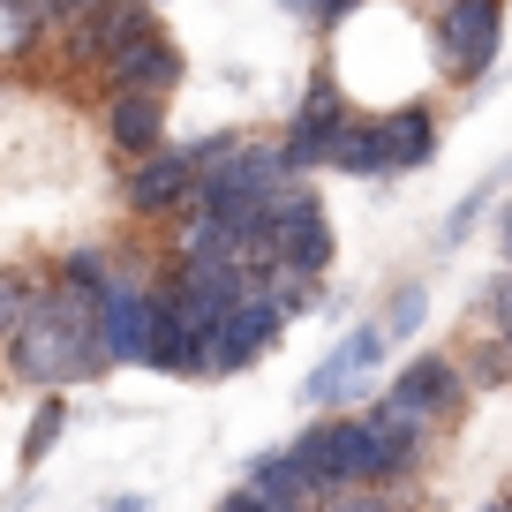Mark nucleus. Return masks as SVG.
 <instances>
[{
    "instance_id": "obj_1",
    "label": "nucleus",
    "mask_w": 512,
    "mask_h": 512,
    "mask_svg": "<svg viewBox=\"0 0 512 512\" xmlns=\"http://www.w3.org/2000/svg\"><path fill=\"white\" fill-rule=\"evenodd\" d=\"M437 430H422L415 415L384 400H362V407H339V415H317L294 452L309 460V475L324 482V497L339 490H392V482H415L422 460H430Z\"/></svg>"
},
{
    "instance_id": "obj_2",
    "label": "nucleus",
    "mask_w": 512,
    "mask_h": 512,
    "mask_svg": "<svg viewBox=\"0 0 512 512\" xmlns=\"http://www.w3.org/2000/svg\"><path fill=\"white\" fill-rule=\"evenodd\" d=\"M0 354H8V377L23 392H76V384L106 377V354H98V332H91V302L53 287V279L31 287V309H23L16 332L0 339Z\"/></svg>"
},
{
    "instance_id": "obj_3",
    "label": "nucleus",
    "mask_w": 512,
    "mask_h": 512,
    "mask_svg": "<svg viewBox=\"0 0 512 512\" xmlns=\"http://www.w3.org/2000/svg\"><path fill=\"white\" fill-rule=\"evenodd\" d=\"M339 256V234L324 219V196L302 181H287L279 196H264V241H256V264L272 272H294V279H324Z\"/></svg>"
},
{
    "instance_id": "obj_4",
    "label": "nucleus",
    "mask_w": 512,
    "mask_h": 512,
    "mask_svg": "<svg viewBox=\"0 0 512 512\" xmlns=\"http://www.w3.org/2000/svg\"><path fill=\"white\" fill-rule=\"evenodd\" d=\"M384 362H392V339H384V324H377V317H354L347 332H339L332 347L309 362V377H302V407H309V415H339V407L377 400Z\"/></svg>"
},
{
    "instance_id": "obj_5",
    "label": "nucleus",
    "mask_w": 512,
    "mask_h": 512,
    "mask_svg": "<svg viewBox=\"0 0 512 512\" xmlns=\"http://www.w3.org/2000/svg\"><path fill=\"white\" fill-rule=\"evenodd\" d=\"M151 287H159V272H151L144 256H113V279L106 294L91 302V332H98V354H106V369H144V347H151Z\"/></svg>"
},
{
    "instance_id": "obj_6",
    "label": "nucleus",
    "mask_w": 512,
    "mask_h": 512,
    "mask_svg": "<svg viewBox=\"0 0 512 512\" xmlns=\"http://www.w3.org/2000/svg\"><path fill=\"white\" fill-rule=\"evenodd\" d=\"M287 339V317H279V302L264 287H249L234 309H226L219 324L204 332V354H196V377H241V369H256L264 354Z\"/></svg>"
},
{
    "instance_id": "obj_7",
    "label": "nucleus",
    "mask_w": 512,
    "mask_h": 512,
    "mask_svg": "<svg viewBox=\"0 0 512 512\" xmlns=\"http://www.w3.org/2000/svg\"><path fill=\"white\" fill-rule=\"evenodd\" d=\"M505 46V0H445L437 8V31H430V53L452 83H482Z\"/></svg>"
},
{
    "instance_id": "obj_8",
    "label": "nucleus",
    "mask_w": 512,
    "mask_h": 512,
    "mask_svg": "<svg viewBox=\"0 0 512 512\" xmlns=\"http://www.w3.org/2000/svg\"><path fill=\"white\" fill-rule=\"evenodd\" d=\"M377 400L384 407H400V415H415L422 430H445L452 415H460V400H467V369H460V354H407L400 362V377H384L377 384Z\"/></svg>"
},
{
    "instance_id": "obj_9",
    "label": "nucleus",
    "mask_w": 512,
    "mask_h": 512,
    "mask_svg": "<svg viewBox=\"0 0 512 512\" xmlns=\"http://www.w3.org/2000/svg\"><path fill=\"white\" fill-rule=\"evenodd\" d=\"M354 113H362V106L332 83V68H317V76H309V91H302V106H294L287 128H279V151H287L294 174H324V151L339 144V128H347Z\"/></svg>"
},
{
    "instance_id": "obj_10",
    "label": "nucleus",
    "mask_w": 512,
    "mask_h": 512,
    "mask_svg": "<svg viewBox=\"0 0 512 512\" xmlns=\"http://www.w3.org/2000/svg\"><path fill=\"white\" fill-rule=\"evenodd\" d=\"M189 189H196V166H189V151L166 136L159 151H144V159H128V174H121V204H128V219H144V226H159V219H181L189 211Z\"/></svg>"
},
{
    "instance_id": "obj_11",
    "label": "nucleus",
    "mask_w": 512,
    "mask_h": 512,
    "mask_svg": "<svg viewBox=\"0 0 512 512\" xmlns=\"http://www.w3.org/2000/svg\"><path fill=\"white\" fill-rule=\"evenodd\" d=\"M151 31H159V8H151V0H106V8H91L83 23H68V53H76L83 68H113Z\"/></svg>"
},
{
    "instance_id": "obj_12",
    "label": "nucleus",
    "mask_w": 512,
    "mask_h": 512,
    "mask_svg": "<svg viewBox=\"0 0 512 512\" xmlns=\"http://www.w3.org/2000/svg\"><path fill=\"white\" fill-rule=\"evenodd\" d=\"M241 490H249L264 512H317V505H324V482L309 475V460H302L294 445L256 452V460L241 467Z\"/></svg>"
},
{
    "instance_id": "obj_13",
    "label": "nucleus",
    "mask_w": 512,
    "mask_h": 512,
    "mask_svg": "<svg viewBox=\"0 0 512 512\" xmlns=\"http://www.w3.org/2000/svg\"><path fill=\"white\" fill-rule=\"evenodd\" d=\"M377 144H384V181L422 174V166L437 159V144H445V128H437V106H430V98H407V106L377 113Z\"/></svg>"
},
{
    "instance_id": "obj_14",
    "label": "nucleus",
    "mask_w": 512,
    "mask_h": 512,
    "mask_svg": "<svg viewBox=\"0 0 512 512\" xmlns=\"http://www.w3.org/2000/svg\"><path fill=\"white\" fill-rule=\"evenodd\" d=\"M189 76V53L174 46V31H151L106 68V91H144V98H174Z\"/></svg>"
},
{
    "instance_id": "obj_15",
    "label": "nucleus",
    "mask_w": 512,
    "mask_h": 512,
    "mask_svg": "<svg viewBox=\"0 0 512 512\" xmlns=\"http://www.w3.org/2000/svg\"><path fill=\"white\" fill-rule=\"evenodd\" d=\"M166 113H174V98H144V91H106V113H98V121H106V144L121 151V166L166 144Z\"/></svg>"
},
{
    "instance_id": "obj_16",
    "label": "nucleus",
    "mask_w": 512,
    "mask_h": 512,
    "mask_svg": "<svg viewBox=\"0 0 512 512\" xmlns=\"http://www.w3.org/2000/svg\"><path fill=\"white\" fill-rule=\"evenodd\" d=\"M61 437H68V392H38V415L23 422V475H38V467L61 452Z\"/></svg>"
},
{
    "instance_id": "obj_17",
    "label": "nucleus",
    "mask_w": 512,
    "mask_h": 512,
    "mask_svg": "<svg viewBox=\"0 0 512 512\" xmlns=\"http://www.w3.org/2000/svg\"><path fill=\"white\" fill-rule=\"evenodd\" d=\"M106 279H113V249H106V241H76V249L53 264V287L83 294V302H98V294H106Z\"/></svg>"
},
{
    "instance_id": "obj_18",
    "label": "nucleus",
    "mask_w": 512,
    "mask_h": 512,
    "mask_svg": "<svg viewBox=\"0 0 512 512\" xmlns=\"http://www.w3.org/2000/svg\"><path fill=\"white\" fill-rule=\"evenodd\" d=\"M384 339L400 347V339H415L422 324H430V279H400V287H384V309H377Z\"/></svg>"
},
{
    "instance_id": "obj_19",
    "label": "nucleus",
    "mask_w": 512,
    "mask_h": 512,
    "mask_svg": "<svg viewBox=\"0 0 512 512\" xmlns=\"http://www.w3.org/2000/svg\"><path fill=\"white\" fill-rule=\"evenodd\" d=\"M497 181H505V174H490V181H482V189H467L460 204L445 211V226H437V241H445V249H460V241H475V226H482V211H490Z\"/></svg>"
},
{
    "instance_id": "obj_20",
    "label": "nucleus",
    "mask_w": 512,
    "mask_h": 512,
    "mask_svg": "<svg viewBox=\"0 0 512 512\" xmlns=\"http://www.w3.org/2000/svg\"><path fill=\"white\" fill-rule=\"evenodd\" d=\"M38 38H46V23L31 16V0H0V61H16V53H31Z\"/></svg>"
},
{
    "instance_id": "obj_21",
    "label": "nucleus",
    "mask_w": 512,
    "mask_h": 512,
    "mask_svg": "<svg viewBox=\"0 0 512 512\" xmlns=\"http://www.w3.org/2000/svg\"><path fill=\"white\" fill-rule=\"evenodd\" d=\"M482 324H490V339L512 354V272H497L490 287H482Z\"/></svg>"
},
{
    "instance_id": "obj_22",
    "label": "nucleus",
    "mask_w": 512,
    "mask_h": 512,
    "mask_svg": "<svg viewBox=\"0 0 512 512\" xmlns=\"http://www.w3.org/2000/svg\"><path fill=\"white\" fill-rule=\"evenodd\" d=\"M31 287L38 279H16V272H0V339L23 324V309H31Z\"/></svg>"
},
{
    "instance_id": "obj_23",
    "label": "nucleus",
    "mask_w": 512,
    "mask_h": 512,
    "mask_svg": "<svg viewBox=\"0 0 512 512\" xmlns=\"http://www.w3.org/2000/svg\"><path fill=\"white\" fill-rule=\"evenodd\" d=\"M91 8H106V0H31V16L46 23V31H68V23H83Z\"/></svg>"
},
{
    "instance_id": "obj_24",
    "label": "nucleus",
    "mask_w": 512,
    "mask_h": 512,
    "mask_svg": "<svg viewBox=\"0 0 512 512\" xmlns=\"http://www.w3.org/2000/svg\"><path fill=\"white\" fill-rule=\"evenodd\" d=\"M354 8H362V0H309V16H302V23H309V31H324V38H332L339 23L354 16Z\"/></svg>"
},
{
    "instance_id": "obj_25",
    "label": "nucleus",
    "mask_w": 512,
    "mask_h": 512,
    "mask_svg": "<svg viewBox=\"0 0 512 512\" xmlns=\"http://www.w3.org/2000/svg\"><path fill=\"white\" fill-rule=\"evenodd\" d=\"M98 512H151V497H144V490H113Z\"/></svg>"
},
{
    "instance_id": "obj_26",
    "label": "nucleus",
    "mask_w": 512,
    "mask_h": 512,
    "mask_svg": "<svg viewBox=\"0 0 512 512\" xmlns=\"http://www.w3.org/2000/svg\"><path fill=\"white\" fill-rule=\"evenodd\" d=\"M211 512H264V505H256V497H249V490H241V482H234V490H226V497H219V505H211Z\"/></svg>"
},
{
    "instance_id": "obj_27",
    "label": "nucleus",
    "mask_w": 512,
    "mask_h": 512,
    "mask_svg": "<svg viewBox=\"0 0 512 512\" xmlns=\"http://www.w3.org/2000/svg\"><path fill=\"white\" fill-rule=\"evenodd\" d=\"M497 241H505V264H512V204H505V219H497Z\"/></svg>"
},
{
    "instance_id": "obj_28",
    "label": "nucleus",
    "mask_w": 512,
    "mask_h": 512,
    "mask_svg": "<svg viewBox=\"0 0 512 512\" xmlns=\"http://www.w3.org/2000/svg\"><path fill=\"white\" fill-rule=\"evenodd\" d=\"M279 8H287V16H294V23H302V16H309V0H279Z\"/></svg>"
},
{
    "instance_id": "obj_29",
    "label": "nucleus",
    "mask_w": 512,
    "mask_h": 512,
    "mask_svg": "<svg viewBox=\"0 0 512 512\" xmlns=\"http://www.w3.org/2000/svg\"><path fill=\"white\" fill-rule=\"evenodd\" d=\"M377 512H415V505H400V497H377Z\"/></svg>"
},
{
    "instance_id": "obj_30",
    "label": "nucleus",
    "mask_w": 512,
    "mask_h": 512,
    "mask_svg": "<svg viewBox=\"0 0 512 512\" xmlns=\"http://www.w3.org/2000/svg\"><path fill=\"white\" fill-rule=\"evenodd\" d=\"M490 512H512V490H505V497H497V505H490Z\"/></svg>"
},
{
    "instance_id": "obj_31",
    "label": "nucleus",
    "mask_w": 512,
    "mask_h": 512,
    "mask_svg": "<svg viewBox=\"0 0 512 512\" xmlns=\"http://www.w3.org/2000/svg\"><path fill=\"white\" fill-rule=\"evenodd\" d=\"M151 8H166V0H151Z\"/></svg>"
}]
</instances>
